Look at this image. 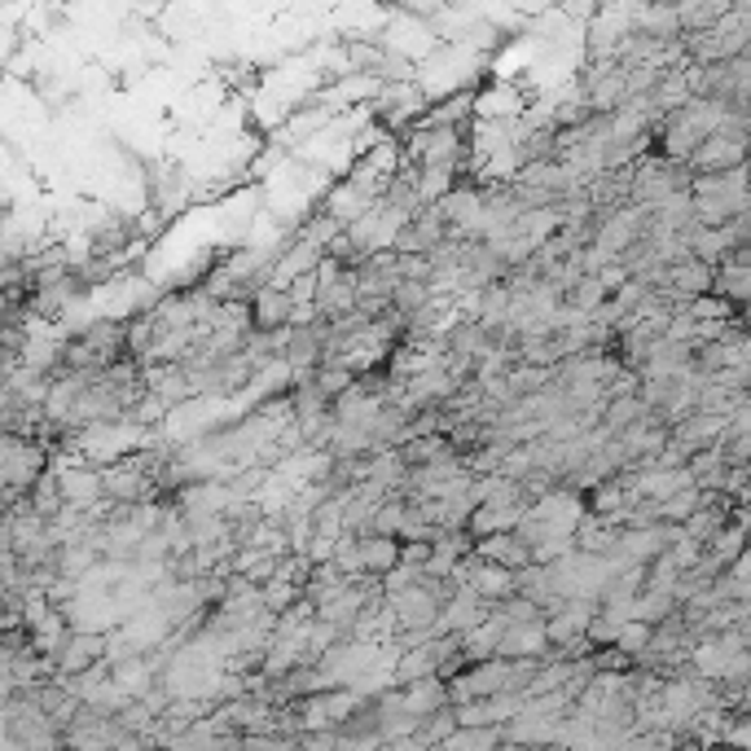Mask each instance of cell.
Segmentation results:
<instances>
[{
    "label": "cell",
    "instance_id": "obj_1",
    "mask_svg": "<svg viewBox=\"0 0 751 751\" xmlns=\"http://www.w3.org/2000/svg\"><path fill=\"white\" fill-rule=\"evenodd\" d=\"M510 676H515V664H510V660L470 664L466 673H457L449 681L452 708H461V703H484V699H497V694H515V690H510Z\"/></svg>",
    "mask_w": 751,
    "mask_h": 751
},
{
    "label": "cell",
    "instance_id": "obj_2",
    "mask_svg": "<svg viewBox=\"0 0 751 751\" xmlns=\"http://www.w3.org/2000/svg\"><path fill=\"white\" fill-rule=\"evenodd\" d=\"M101 488H106V497H110L115 506H150V501H158V497H154V492H158V479H154L137 457H124V461H115V466H101Z\"/></svg>",
    "mask_w": 751,
    "mask_h": 751
},
{
    "label": "cell",
    "instance_id": "obj_3",
    "mask_svg": "<svg viewBox=\"0 0 751 751\" xmlns=\"http://www.w3.org/2000/svg\"><path fill=\"white\" fill-rule=\"evenodd\" d=\"M751 163V142L734 133H716L708 137L699 154L690 158V176H721V172H739Z\"/></svg>",
    "mask_w": 751,
    "mask_h": 751
},
{
    "label": "cell",
    "instance_id": "obj_4",
    "mask_svg": "<svg viewBox=\"0 0 751 751\" xmlns=\"http://www.w3.org/2000/svg\"><path fill=\"white\" fill-rule=\"evenodd\" d=\"M466 589L479 602H488V606H501V602H510L519 594V572L497 567V563H484L479 554H470V558H466Z\"/></svg>",
    "mask_w": 751,
    "mask_h": 751
},
{
    "label": "cell",
    "instance_id": "obj_5",
    "mask_svg": "<svg viewBox=\"0 0 751 751\" xmlns=\"http://www.w3.org/2000/svg\"><path fill=\"white\" fill-rule=\"evenodd\" d=\"M110 664V633H92V628H76L67 651L58 655V676H84L92 669Z\"/></svg>",
    "mask_w": 751,
    "mask_h": 751
},
{
    "label": "cell",
    "instance_id": "obj_6",
    "mask_svg": "<svg viewBox=\"0 0 751 751\" xmlns=\"http://www.w3.org/2000/svg\"><path fill=\"white\" fill-rule=\"evenodd\" d=\"M488 620H492V606H488V602H479L470 589H457V594L445 602V611H440L436 637H466V633H475V628L488 624Z\"/></svg>",
    "mask_w": 751,
    "mask_h": 751
},
{
    "label": "cell",
    "instance_id": "obj_7",
    "mask_svg": "<svg viewBox=\"0 0 751 751\" xmlns=\"http://www.w3.org/2000/svg\"><path fill=\"white\" fill-rule=\"evenodd\" d=\"M321 260H325V251L316 246V242H308V237H291V246L273 260V291H291L300 277L308 273H316L321 269Z\"/></svg>",
    "mask_w": 751,
    "mask_h": 751
},
{
    "label": "cell",
    "instance_id": "obj_8",
    "mask_svg": "<svg viewBox=\"0 0 751 751\" xmlns=\"http://www.w3.org/2000/svg\"><path fill=\"white\" fill-rule=\"evenodd\" d=\"M725 436H730V418H716V413H694V418H685V422L673 427V445L685 457L716 449Z\"/></svg>",
    "mask_w": 751,
    "mask_h": 751
},
{
    "label": "cell",
    "instance_id": "obj_9",
    "mask_svg": "<svg viewBox=\"0 0 751 751\" xmlns=\"http://www.w3.org/2000/svg\"><path fill=\"white\" fill-rule=\"evenodd\" d=\"M124 743V730L119 721H106L97 712H79V721L67 730V751H119Z\"/></svg>",
    "mask_w": 751,
    "mask_h": 751
},
{
    "label": "cell",
    "instance_id": "obj_10",
    "mask_svg": "<svg viewBox=\"0 0 751 751\" xmlns=\"http://www.w3.org/2000/svg\"><path fill=\"white\" fill-rule=\"evenodd\" d=\"M549 655H554V642H549L545 620H536V624H510V628H506L501 660L519 664V660H549Z\"/></svg>",
    "mask_w": 751,
    "mask_h": 751
},
{
    "label": "cell",
    "instance_id": "obj_11",
    "mask_svg": "<svg viewBox=\"0 0 751 751\" xmlns=\"http://www.w3.org/2000/svg\"><path fill=\"white\" fill-rule=\"evenodd\" d=\"M452 708V694H449V681L445 676H431V681H418V685H404L400 690V712L413 716V721H427L436 712Z\"/></svg>",
    "mask_w": 751,
    "mask_h": 751
},
{
    "label": "cell",
    "instance_id": "obj_12",
    "mask_svg": "<svg viewBox=\"0 0 751 751\" xmlns=\"http://www.w3.org/2000/svg\"><path fill=\"white\" fill-rule=\"evenodd\" d=\"M475 554H479L484 563L510 567V572H527V567H531V545H527L519 531H501V536L475 540Z\"/></svg>",
    "mask_w": 751,
    "mask_h": 751
},
{
    "label": "cell",
    "instance_id": "obj_13",
    "mask_svg": "<svg viewBox=\"0 0 751 751\" xmlns=\"http://www.w3.org/2000/svg\"><path fill=\"white\" fill-rule=\"evenodd\" d=\"M374 106H378V115H387L391 124L413 119V115H427V88H422V84H387Z\"/></svg>",
    "mask_w": 751,
    "mask_h": 751
},
{
    "label": "cell",
    "instance_id": "obj_14",
    "mask_svg": "<svg viewBox=\"0 0 751 751\" xmlns=\"http://www.w3.org/2000/svg\"><path fill=\"white\" fill-rule=\"evenodd\" d=\"M506 628H510V624L492 611V620H488V624H479L475 633H466V637H461V655H466V664H488V660H501Z\"/></svg>",
    "mask_w": 751,
    "mask_h": 751
},
{
    "label": "cell",
    "instance_id": "obj_15",
    "mask_svg": "<svg viewBox=\"0 0 751 751\" xmlns=\"http://www.w3.org/2000/svg\"><path fill=\"white\" fill-rule=\"evenodd\" d=\"M527 515H531L527 506H479V510L470 515L466 531H470L475 540H488V536H501V531H519Z\"/></svg>",
    "mask_w": 751,
    "mask_h": 751
},
{
    "label": "cell",
    "instance_id": "obj_16",
    "mask_svg": "<svg viewBox=\"0 0 751 751\" xmlns=\"http://www.w3.org/2000/svg\"><path fill=\"white\" fill-rule=\"evenodd\" d=\"M291 312H295L291 295H286V291H273V286H264V291L251 300V321H255L260 334L286 330V325H291Z\"/></svg>",
    "mask_w": 751,
    "mask_h": 751
},
{
    "label": "cell",
    "instance_id": "obj_17",
    "mask_svg": "<svg viewBox=\"0 0 751 751\" xmlns=\"http://www.w3.org/2000/svg\"><path fill=\"white\" fill-rule=\"evenodd\" d=\"M361 567L370 581H382L400 567V540L396 536H361Z\"/></svg>",
    "mask_w": 751,
    "mask_h": 751
},
{
    "label": "cell",
    "instance_id": "obj_18",
    "mask_svg": "<svg viewBox=\"0 0 751 751\" xmlns=\"http://www.w3.org/2000/svg\"><path fill=\"white\" fill-rule=\"evenodd\" d=\"M31 515H40L45 524H53V519H62V510H67V497H62V488H58V475L49 470L36 488H31Z\"/></svg>",
    "mask_w": 751,
    "mask_h": 751
},
{
    "label": "cell",
    "instance_id": "obj_19",
    "mask_svg": "<svg viewBox=\"0 0 751 751\" xmlns=\"http://www.w3.org/2000/svg\"><path fill=\"white\" fill-rule=\"evenodd\" d=\"M101 563V554L92 549V545H67L62 554H58V572H62V581H88V572Z\"/></svg>",
    "mask_w": 751,
    "mask_h": 751
},
{
    "label": "cell",
    "instance_id": "obj_20",
    "mask_svg": "<svg viewBox=\"0 0 751 751\" xmlns=\"http://www.w3.org/2000/svg\"><path fill=\"white\" fill-rule=\"evenodd\" d=\"M606 300H611V295H606V286H602L598 277H585V282H576V286L567 291L563 308H576V312H585V316H598V308Z\"/></svg>",
    "mask_w": 751,
    "mask_h": 751
},
{
    "label": "cell",
    "instance_id": "obj_21",
    "mask_svg": "<svg viewBox=\"0 0 751 751\" xmlns=\"http://www.w3.org/2000/svg\"><path fill=\"white\" fill-rule=\"evenodd\" d=\"M357 382H361V378L352 374V370H343V365H321V370H316V391H321L330 404H339Z\"/></svg>",
    "mask_w": 751,
    "mask_h": 751
},
{
    "label": "cell",
    "instance_id": "obj_22",
    "mask_svg": "<svg viewBox=\"0 0 751 751\" xmlns=\"http://www.w3.org/2000/svg\"><path fill=\"white\" fill-rule=\"evenodd\" d=\"M651 637H655V628H651V624H642V620H628V624L620 628V642H615V651H620V655H628V660L637 664V660L651 651Z\"/></svg>",
    "mask_w": 751,
    "mask_h": 751
},
{
    "label": "cell",
    "instance_id": "obj_23",
    "mask_svg": "<svg viewBox=\"0 0 751 751\" xmlns=\"http://www.w3.org/2000/svg\"><path fill=\"white\" fill-rule=\"evenodd\" d=\"M501 743V730H457L440 751H497Z\"/></svg>",
    "mask_w": 751,
    "mask_h": 751
},
{
    "label": "cell",
    "instance_id": "obj_24",
    "mask_svg": "<svg viewBox=\"0 0 751 751\" xmlns=\"http://www.w3.org/2000/svg\"><path fill=\"white\" fill-rule=\"evenodd\" d=\"M300 598H303V589L300 585H291V581H273V585H264V611H269V615H277V620H282V615H286V611H291Z\"/></svg>",
    "mask_w": 751,
    "mask_h": 751
},
{
    "label": "cell",
    "instance_id": "obj_25",
    "mask_svg": "<svg viewBox=\"0 0 751 751\" xmlns=\"http://www.w3.org/2000/svg\"><path fill=\"white\" fill-rule=\"evenodd\" d=\"M466 110H470V97H449L440 110H427L418 128H457L466 119Z\"/></svg>",
    "mask_w": 751,
    "mask_h": 751
},
{
    "label": "cell",
    "instance_id": "obj_26",
    "mask_svg": "<svg viewBox=\"0 0 751 751\" xmlns=\"http://www.w3.org/2000/svg\"><path fill=\"white\" fill-rule=\"evenodd\" d=\"M396 273H400V282H431L436 264H431V255H396Z\"/></svg>",
    "mask_w": 751,
    "mask_h": 751
},
{
    "label": "cell",
    "instance_id": "obj_27",
    "mask_svg": "<svg viewBox=\"0 0 751 751\" xmlns=\"http://www.w3.org/2000/svg\"><path fill=\"white\" fill-rule=\"evenodd\" d=\"M418 581H422V572L400 563L396 572H387V576H382V594H387V598H391V594H404V589H413Z\"/></svg>",
    "mask_w": 751,
    "mask_h": 751
},
{
    "label": "cell",
    "instance_id": "obj_28",
    "mask_svg": "<svg viewBox=\"0 0 751 751\" xmlns=\"http://www.w3.org/2000/svg\"><path fill=\"white\" fill-rule=\"evenodd\" d=\"M286 295H291V303H295V308H300V303H316V300H321V277H316V273H308V277H300V282H295Z\"/></svg>",
    "mask_w": 751,
    "mask_h": 751
}]
</instances>
